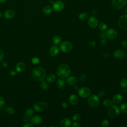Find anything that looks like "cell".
Here are the masks:
<instances>
[{
  "instance_id": "obj_6",
  "label": "cell",
  "mask_w": 127,
  "mask_h": 127,
  "mask_svg": "<svg viewBox=\"0 0 127 127\" xmlns=\"http://www.w3.org/2000/svg\"><path fill=\"white\" fill-rule=\"evenodd\" d=\"M73 48L72 44L69 41H64L60 45L61 50L65 53H68L71 52Z\"/></svg>"
},
{
  "instance_id": "obj_18",
  "label": "cell",
  "mask_w": 127,
  "mask_h": 127,
  "mask_svg": "<svg viewBox=\"0 0 127 127\" xmlns=\"http://www.w3.org/2000/svg\"><path fill=\"white\" fill-rule=\"evenodd\" d=\"M59 53V49L57 46H54L50 49L49 54L52 57H56Z\"/></svg>"
},
{
  "instance_id": "obj_56",
  "label": "cell",
  "mask_w": 127,
  "mask_h": 127,
  "mask_svg": "<svg viewBox=\"0 0 127 127\" xmlns=\"http://www.w3.org/2000/svg\"></svg>"
},
{
  "instance_id": "obj_14",
  "label": "cell",
  "mask_w": 127,
  "mask_h": 127,
  "mask_svg": "<svg viewBox=\"0 0 127 127\" xmlns=\"http://www.w3.org/2000/svg\"><path fill=\"white\" fill-rule=\"evenodd\" d=\"M68 101L71 105H76L78 103L79 99L76 95L72 94L71 95H70V97H69Z\"/></svg>"
},
{
  "instance_id": "obj_21",
  "label": "cell",
  "mask_w": 127,
  "mask_h": 127,
  "mask_svg": "<svg viewBox=\"0 0 127 127\" xmlns=\"http://www.w3.org/2000/svg\"><path fill=\"white\" fill-rule=\"evenodd\" d=\"M25 63H24L23 62H19L16 66V71L18 73L22 72V71H24L25 70Z\"/></svg>"
},
{
  "instance_id": "obj_38",
  "label": "cell",
  "mask_w": 127,
  "mask_h": 127,
  "mask_svg": "<svg viewBox=\"0 0 127 127\" xmlns=\"http://www.w3.org/2000/svg\"><path fill=\"white\" fill-rule=\"evenodd\" d=\"M107 42V39L106 38H101V39L100 41V44L101 45H105Z\"/></svg>"
},
{
  "instance_id": "obj_25",
  "label": "cell",
  "mask_w": 127,
  "mask_h": 127,
  "mask_svg": "<svg viewBox=\"0 0 127 127\" xmlns=\"http://www.w3.org/2000/svg\"><path fill=\"white\" fill-rule=\"evenodd\" d=\"M53 8L50 6H46L43 9V12L46 15H50L52 12Z\"/></svg>"
},
{
  "instance_id": "obj_43",
  "label": "cell",
  "mask_w": 127,
  "mask_h": 127,
  "mask_svg": "<svg viewBox=\"0 0 127 127\" xmlns=\"http://www.w3.org/2000/svg\"><path fill=\"white\" fill-rule=\"evenodd\" d=\"M62 107H63L64 108H65V109H67V108H68L69 105H68V103H67V102H63L62 104Z\"/></svg>"
},
{
  "instance_id": "obj_46",
  "label": "cell",
  "mask_w": 127,
  "mask_h": 127,
  "mask_svg": "<svg viewBox=\"0 0 127 127\" xmlns=\"http://www.w3.org/2000/svg\"><path fill=\"white\" fill-rule=\"evenodd\" d=\"M101 56H102V57L103 58L107 59V58H109L110 57V55L107 54V53H103L101 55Z\"/></svg>"
},
{
  "instance_id": "obj_44",
  "label": "cell",
  "mask_w": 127,
  "mask_h": 127,
  "mask_svg": "<svg viewBox=\"0 0 127 127\" xmlns=\"http://www.w3.org/2000/svg\"><path fill=\"white\" fill-rule=\"evenodd\" d=\"M17 75V72L14 70H11L9 73V75L11 76H14Z\"/></svg>"
},
{
  "instance_id": "obj_11",
  "label": "cell",
  "mask_w": 127,
  "mask_h": 127,
  "mask_svg": "<svg viewBox=\"0 0 127 127\" xmlns=\"http://www.w3.org/2000/svg\"><path fill=\"white\" fill-rule=\"evenodd\" d=\"M106 33V37L111 40L116 39L118 37V32L116 30L113 28L109 29L107 30Z\"/></svg>"
},
{
  "instance_id": "obj_37",
  "label": "cell",
  "mask_w": 127,
  "mask_h": 127,
  "mask_svg": "<svg viewBox=\"0 0 127 127\" xmlns=\"http://www.w3.org/2000/svg\"><path fill=\"white\" fill-rule=\"evenodd\" d=\"M109 125V122L108 120L106 119L104 120L102 122V126L103 127H107Z\"/></svg>"
},
{
  "instance_id": "obj_1",
  "label": "cell",
  "mask_w": 127,
  "mask_h": 127,
  "mask_svg": "<svg viewBox=\"0 0 127 127\" xmlns=\"http://www.w3.org/2000/svg\"><path fill=\"white\" fill-rule=\"evenodd\" d=\"M46 73L44 69L41 67H36L33 69L31 73V76L34 80L41 82L46 77Z\"/></svg>"
},
{
  "instance_id": "obj_19",
  "label": "cell",
  "mask_w": 127,
  "mask_h": 127,
  "mask_svg": "<svg viewBox=\"0 0 127 127\" xmlns=\"http://www.w3.org/2000/svg\"><path fill=\"white\" fill-rule=\"evenodd\" d=\"M72 125V121L68 118H64L61 121V126L62 127H70Z\"/></svg>"
},
{
  "instance_id": "obj_40",
  "label": "cell",
  "mask_w": 127,
  "mask_h": 127,
  "mask_svg": "<svg viewBox=\"0 0 127 127\" xmlns=\"http://www.w3.org/2000/svg\"><path fill=\"white\" fill-rule=\"evenodd\" d=\"M106 94V92L105 91H104V90H100L99 92V93H98V96L100 97H103L105 96Z\"/></svg>"
},
{
  "instance_id": "obj_12",
  "label": "cell",
  "mask_w": 127,
  "mask_h": 127,
  "mask_svg": "<svg viewBox=\"0 0 127 127\" xmlns=\"http://www.w3.org/2000/svg\"><path fill=\"white\" fill-rule=\"evenodd\" d=\"M88 25L92 28H95L98 25V20L94 17H90L88 21Z\"/></svg>"
},
{
  "instance_id": "obj_34",
  "label": "cell",
  "mask_w": 127,
  "mask_h": 127,
  "mask_svg": "<svg viewBox=\"0 0 127 127\" xmlns=\"http://www.w3.org/2000/svg\"><path fill=\"white\" fill-rule=\"evenodd\" d=\"M80 118H81V116H80V115L79 114L76 113V114H75L73 116V120L74 121L76 122V121H79L80 119Z\"/></svg>"
},
{
  "instance_id": "obj_36",
  "label": "cell",
  "mask_w": 127,
  "mask_h": 127,
  "mask_svg": "<svg viewBox=\"0 0 127 127\" xmlns=\"http://www.w3.org/2000/svg\"><path fill=\"white\" fill-rule=\"evenodd\" d=\"M31 62L33 64H37L40 62V60L37 57H34L32 59Z\"/></svg>"
},
{
  "instance_id": "obj_49",
  "label": "cell",
  "mask_w": 127,
  "mask_h": 127,
  "mask_svg": "<svg viewBox=\"0 0 127 127\" xmlns=\"http://www.w3.org/2000/svg\"><path fill=\"white\" fill-rule=\"evenodd\" d=\"M24 127H33V126L29 123H26L25 125L23 126Z\"/></svg>"
},
{
  "instance_id": "obj_5",
  "label": "cell",
  "mask_w": 127,
  "mask_h": 127,
  "mask_svg": "<svg viewBox=\"0 0 127 127\" xmlns=\"http://www.w3.org/2000/svg\"><path fill=\"white\" fill-rule=\"evenodd\" d=\"M48 107V105L44 102H37L33 105L34 110L38 112H41L45 111Z\"/></svg>"
},
{
  "instance_id": "obj_31",
  "label": "cell",
  "mask_w": 127,
  "mask_h": 127,
  "mask_svg": "<svg viewBox=\"0 0 127 127\" xmlns=\"http://www.w3.org/2000/svg\"><path fill=\"white\" fill-rule=\"evenodd\" d=\"M33 114V110L31 108L27 109L25 112V115L26 117H31Z\"/></svg>"
},
{
  "instance_id": "obj_4",
  "label": "cell",
  "mask_w": 127,
  "mask_h": 127,
  "mask_svg": "<svg viewBox=\"0 0 127 127\" xmlns=\"http://www.w3.org/2000/svg\"><path fill=\"white\" fill-rule=\"evenodd\" d=\"M120 110L119 108L116 105H112L108 110L109 116L112 118H117L120 114Z\"/></svg>"
},
{
  "instance_id": "obj_24",
  "label": "cell",
  "mask_w": 127,
  "mask_h": 127,
  "mask_svg": "<svg viewBox=\"0 0 127 127\" xmlns=\"http://www.w3.org/2000/svg\"><path fill=\"white\" fill-rule=\"evenodd\" d=\"M52 40H53V43L55 45H59V44H60L61 43V42H62V38L60 36L56 35V36H54L53 37Z\"/></svg>"
},
{
  "instance_id": "obj_22",
  "label": "cell",
  "mask_w": 127,
  "mask_h": 127,
  "mask_svg": "<svg viewBox=\"0 0 127 127\" xmlns=\"http://www.w3.org/2000/svg\"><path fill=\"white\" fill-rule=\"evenodd\" d=\"M56 79V76L54 74H50L48 75L46 77V80L49 83H53L54 82Z\"/></svg>"
},
{
  "instance_id": "obj_54",
  "label": "cell",
  "mask_w": 127,
  "mask_h": 127,
  "mask_svg": "<svg viewBox=\"0 0 127 127\" xmlns=\"http://www.w3.org/2000/svg\"><path fill=\"white\" fill-rule=\"evenodd\" d=\"M2 13L0 12V18H2Z\"/></svg>"
},
{
  "instance_id": "obj_39",
  "label": "cell",
  "mask_w": 127,
  "mask_h": 127,
  "mask_svg": "<svg viewBox=\"0 0 127 127\" xmlns=\"http://www.w3.org/2000/svg\"><path fill=\"white\" fill-rule=\"evenodd\" d=\"M5 103H6V101L5 99L3 97L0 96V106L1 107L4 106L5 104Z\"/></svg>"
},
{
  "instance_id": "obj_52",
  "label": "cell",
  "mask_w": 127,
  "mask_h": 127,
  "mask_svg": "<svg viewBox=\"0 0 127 127\" xmlns=\"http://www.w3.org/2000/svg\"><path fill=\"white\" fill-rule=\"evenodd\" d=\"M7 0H0V2L2 4H5L7 2Z\"/></svg>"
},
{
  "instance_id": "obj_26",
  "label": "cell",
  "mask_w": 127,
  "mask_h": 127,
  "mask_svg": "<svg viewBox=\"0 0 127 127\" xmlns=\"http://www.w3.org/2000/svg\"><path fill=\"white\" fill-rule=\"evenodd\" d=\"M113 104V101L110 99H107L103 101V105L105 107H110Z\"/></svg>"
},
{
  "instance_id": "obj_33",
  "label": "cell",
  "mask_w": 127,
  "mask_h": 127,
  "mask_svg": "<svg viewBox=\"0 0 127 127\" xmlns=\"http://www.w3.org/2000/svg\"><path fill=\"white\" fill-rule=\"evenodd\" d=\"M120 109L121 111L126 114H127V103H124L120 106Z\"/></svg>"
},
{
  "instance_id": "obj_32",
  "label": "cell",
  "mask_w": 127,
  "mask_h": 127,
  "mask_svg": "<svg viewBox=\"0 0 127 127\" xmlns=\"http://www.w3.org/2000/svg\"><path fill=\"white\" fill-rule=\"evenodd\" d=\"M6 112L9 114H14L15 113V109L12 107H7L5 109Z\"/></svg>"
},
{
  "instance_id": "obj_50",
  "label": "cell",
  "mask_w": 127,
  "mask_h": 127,
  "mask_svg": "<svg viewBox=\"0 0 127 127\" xmlns=\"http://www.w3.org/2000/svg\"><path fill=\"white\" fill-rule=\"evenodd\" d=\"M31 121V118L30 117H26V118L24 119V121L25 122V123H28V122L29 121Z\"/></svg>"
},
{
  "instance_id": "obj_51",
  "label": "cell",
  "mask_w": 127,
  "mask_h": 127,
  "mask_svg": "<svg viewBox=\"0 0 127 127\" xmlns=\"http://www.w3.org/2000/svg\"><path fill=\"white\" fill-rule=\"evenodd\" d=\"M2 66H3V67H4V68H7V67H8V66L7 63L6 62H5V61H2Z\"/></svg>"
},
{
  "instance_id": "obj_23",
  "label": "cell",
  "mask_w": 127,
  "mask_h": 127,
  "mask_svg": "<svg viewBox=\"0 0 127 127\" xmlns=\"http://www.w3.org/2000/svg\"><path fill=\"white\" fill-rule=\"evenodd\" d=\"M57 86L60 89H64L65 86V80L62 79H59L57 81Z\"/></svg>"
},
{
  "instance_id": "obj_17",
  "label": "cell",
  "mask_w": 127,
  "mask_h": 127,
  "mask_svg": "<svg viewBox=\"0 0 127 127\" xmlns=\"http://www.w3.org/2000/svg\"><path fill=\"white\" fill-rule=\"evenodd\" d=\"M42 121V119L39 116H35L31 118V122L34 125H38L40 124Z\"/></svg>"
},
{
  "instance_id": "obj_55",
  "label": "cell",
  "mask_w": 127,
  "mask_h": 127,
  "mask_svg": "<svg viewBox=\"0 0 127 127\" xmlns=\"http://www.w3.org/2000/svg\"><path fill=\"white\" fill-rule=\"evenodd\" d=\"M126 13H127V8H126Z\"/></svg>"
},
{
  "instance_id": "obj_7",
  "label": "cell",
  "mask_w": 127,
  "mask_h": 127,
  "mask_svg": "<svg viewBox=\"0 0 127 127\" xmlns=\"http://www.w3.org/2000/svg\"><path fill=\"white\" fill-rule=\"evenodd\" d=\"M127 4V0H112V6L115 9L123 8Z\"/></svg>"
},
{
  "instance_id": "obj_35",
  "label": "cell",
  "mask_w": 127,
  "mask_h": 127,
  "mask_svg": "<svg viewBox=\"0 0 127 127\" xmlns=\"http://www.w3.org/2000/svg\"><path fill=\"white\" fill-rule=\"evenodd\" d=\"M87 79V76L85 74H82L79 77V80L80 82H85Z\"/></svg>"
},
{
  "instance_id": "obj_42",
  "label": "cell",
  "mask_w": 127,
  "mask_h": 127,
  "mask_svg": "<svg viewBox=\"0 0 127 127\" xmlns=\"http://www.w3.org/2000/svg\"><path fill=\"white\" fill-rule=\"evenodd\" d=\"M4 58V52L2 50L0 49V61H2Z\"/></svg>"
},
{
  "instance_id": "obj_27",
  "label": "cell",
  "mask_w": 127,
  "mask_h": 127,
  "mask_svg": "<svg viewBox=\"0 0 127 127\" xmlns=\"http://www.w3.org/2000/svg\"><path fill=\"white\" fill-rule=\"evenodd\" d=\"M99 29L102 31H104L107 29V25L104 22H101L98 25Z\"/></svg>"
},
{
  "instance_id": "obj_53",
  "label": "cell",
  "mask_w": 127,
  "mask_h": 127,
  "mask_svg": "<svg viewBox=\"0 0 127 127\" xmlns=\"http://www.w3.org/2000/svg\"><path fill=\"white\" fill-rule=\"evenodd\" d=\"M78 87L77 86H75V87H74V89H76V90H78Z\"/></svg>"
},
{
  "instance_id": "obj_30",
  "label": "cell",
  "mask_w": 127,
  "mask_h": 127,
  "mask_svg": "<svg viewBox=\"0 0 127 127\" xmlns=\"http://www.w3.org/2000/svg\"><path fill=\"white\" fill-rule=\"evenodd\" d=\"M120 85L123 89L127 88V78H124L122 79L120 82Z\"/></svg>"
},
{
  "instance_id": "obj_45",
  "label": "cell",
  "mask_w": 127,
  "mask_h": 127,
  "mask_svg": "<svg viewBox=\"0 0 127 127\" xmlns=\"http://www.w3.org/2000/svg\"><path fill=\"white\" fill-rule=\"evenodd\" d=\"M122 46L125 48H127V41L126 40H123L122 42Z\"/></svg>"
},
{
  "instance_id": "obj_41",
  "label": "cell",
  "mask_w": 127,
  "mask_h": 127,
  "mask_svg": "<svg viewBox=\"0 0 127 127\" xmlns=\"http://www.w3.org/2000/svg\"><path fill=\"white\" fill-rule=\"evenodd\" d=\"M99 37L101 39L104 38H106V33L105 32H104V31L101 32L99 34Z\"/></svg>"
},
{
  "instance_id": "obj_2",
  "label": "cell",
  "mask_w": 127,
  "mask_h": 127,
  "mask_svg": "<svg viewBox=\"0 0 127 127\" xmlns=\"http://www.w3.org/2000/svg\"><path fill=\"white\" fill-rule=\"evenodd\" d=\"M71 68L68 65L62 64L58 67L57 74L60 77L65 78L71 74Z\"/></svg>"
},
{
  "instance_id": "obj_9",
  "label": "cell",
  "mask_w": 127,
  "mask_h": 127,
  "mask_svg": "<svg viewBox=\"0 0 127 127\" xmlns=\"http://www.w3.org/2000/svg\"><path fill=\"white\" fill-rule=\"evenodd\" d=\"M118 25L123 30H127V15L121 16L118 19Z\"/></svg>"
},
{
  "instance_id": "obj_15",
  "label": "cell",
  "mask_w": 127,
  "mask_h": 127,
  "mask_svg": "<svg viewBox=\"0 0 127 127\" xmlns=\"http://www.w3.org/2000/svg\"><path fill=\"white\" fill-rule=\"evenodd\" d=\"M15 12L13 9H8L4 13V17L7 19H11L15 17Z\"/></svg>"
},
{
  "instance_id": "obj_29",
  "label": "cell",
  "mask_w": 127,
  "mask_h": 127,
  "mask_svg": "<svg viewBox=\"0 0 127 127\" xmlns=\"http://www.w3.org/2000/svg\"><path fill=\"white\" fill-rule=\"evenodd\" d=\"M40 85L41 88L43 90H47L49 87V85L47 84V83L43 80H42V81H41Z\"/></svg>"
},
{
  "instance_id": "obj_10",
  "label": "cell",
  "mask_w": 127,
  "mask_h": 127,
  "mask_svg": "<svg viewBox=\"0 0 127 127\" xmlns=\"http://www.w3.org/2000/svg\"><path fill=\"white\" fill-rule=\"evenodd\" d=\"M52 8L55 11L59 12V11H61L64 9L65 4L63 1H57L54 2L53 4Z\"/></svg>"
},
{
  "instance_id": "obj_8",
  "label": "cell",
  "mask_w": 127,
  "mask_h": 127,
  "mask_svg": "<svg viewBox=\"0 0 127 127\" xmlns=\"http://www.w3.org/2000/svg\"><path fill=\"white\" fill-rule=\"evenodd\" d=\"M78 93L82 98H87L90 95L91 90L87 87H83L78 90Z\"/></svg>"
},
{
  "instance_id": "obj_48",
  "label": "cell",
  "mask_w": 127,
  "mask_h": 127,
  "mask_svg": "<svg viewBox=\"0 0 127 127\" xmlns=\"http://www.w3.org/2000/svg\"><path fill=\"white\" fill-rule=\"evenodd\" d=\"M72 125L73 126V127H79L80 126L79 123H78V122H76V121H75V122H74Z\"/></svg>"
},
{
  "instance_id": "obj_3",
  "label": "cell",
  "mask_w": 127,
  "mask_h": 127,
  "mask_svg": "<svg viewBox=\"0 0 127 127\" xmlns=\"http://www.w3.org/2000/svg\"><path fill=\"white\" fill-rule=\"evenodd\" d=\"M87 102L90 107L92 108H96L99 104V97L96 94L91 95L89 96Z\"/></svg>"
},
{
  "instance_id": "obj_13",
  "label": "cell",
  "mask_w": 127,
  "mask_h": 127,
  "mask_svg": "<svg viewBox=\"0 0 127 127\" xmlns=\"http://www.w3.org/2000/svg\"><path fill=\"white\" fill-rule=\"evenodd\" d=\"M125 56V52L121 50H117L115 51L113 53V56L117 59H123Z\"/></svg>"
},
{
  "instance_id": "obj_47",
  "label": "cell",
  "mask_w": 127,
  "mask_h": 127,
  "mask_svg": "<svg viewBox=\"0 0 127 127\" xmlns=\"http://www.w3.org/2000/svg\"><path fill=\"white\" fill-rule=\"evenodd\" d=\"M89 44L91 46H93V47H94L95 46H96V42H95L94 41L91 40V41H90L89 42Z\"/></svg>"
},
{
  "instance_id": "obj_16",
  "label": "cell",
  "mask_w": 127,
  "mask_h": 127,
  "mask_svg": "<svg viewBox=\"0 0 127 127\" xmlns=\"http://www.w3.org/2000/svg\"><path fill=\"white\" fill-rule=\"evenodd\" d=\"M123 99V97L120 94H115L112 99L113 103H115V104H119L121 103Z\"/></svg>"
},
{
  "instance_id": "obj_20",
  "label": "cell",
  "mask_w": 127,
  "mask_h": 127,
  "mask_svg": "<svg viewBox=\"0 0 127 127\" xmlns=\"http://www.w3.org/2000/svg\"><path fill=\"white\" fill-rule=\"evenodd\" d=\"M67 83L70 85H75L76 84L77 80V78L74 76H69L67 79Z\"/></svg>"
},
{
  "instance_id": "obj_28",
  "label": "cell",
  "mask_w": 127,
  "mask_h": 127,
  "mask_svg": "<svg viewBox=\"0 0 127 127\" xmlns=\"http://www.w3.org/2000/svg\"><path fill=\"white\" fill-rule=\"evenodd\" d=\"M88 17V14L87 13H82L80 14L78 17L79 19L81 20H85Z\"/></svg>"
}]
</instances>
